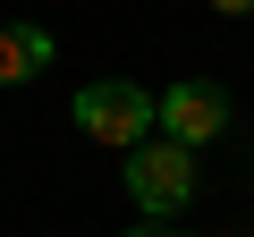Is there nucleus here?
Masks as SVG:
<instances>
[{"label":"nucleus","mask_w":254,"mask_h":237,"mask_svg":"<svg viewBox=\"0 0 254 237\" xmlns=\"http://www.w3.org/2000/svg\"><path fill=\"white\" fill-rule=\"evenodd\" d=\"M76 127L110 153H136L161 127V93H144L136 76H93V85H76Z\"/></svg>","instance_id":"1"},{"label":"nucleus","mask_w":254,"mask_h":237,"mask_svg":"<svg viewBox=\"0 0 254 237\" xmlns=\"http://www.w3.org/2000/svg\"><path fill=\"white\" fill-rule=\"evenodd\" d=\"M119 178H127V203L144 220H170L195 203V153L170 144V136H144L136 153H119Z\"/></svg>","instance_id":"2"},{"label":"nucleus","mask_w":254,"mask_h":237,"mask_svg":"<svg viewBox=\"0 0 254 237\" xmlns=\"http://www.w3.org/2000/svg\"><path fill=\"white\" fill-rule=\"evenodd\" d=\"M161 136L187 144V153H203L212 136H229V93L203 85V76H178V85L161 93Z\"/></svg>","instance_id":"3"},{"label":"nucleus","mask_w":254,"mask_h":237,"mask_svg":"<svg viewBox=\"0 0 254 237\" xmlns=\"http://www.w3.org/2000/svg\"><path fill=\"white\" fill-rule=\"evenodd\" d=\"M51 68V34L43 26H0V85H34Z\"/></svg>","instance_id":"4"},{"label":"nucleus","mask_w":254,"mask_h":237,"mask_svg":"<svg viewBox=\"0 0 254 237\" xmlns=\"http://www.w3.org/2000/svg\"><path fill=\"white\" fill-rule=\"evenodd\" d=\"M212 9H220V17H254V0H212Z\"/></svg>","instance_id":"5"},{"label":"nucleus","mask_w":254,"mask_h":237,"mask_svg":"<svg viewBox=\"0 0 254 237\" xmlns=\"http://www.w3.org/2000/svg\"><path fill=\"white\" fill-rule=\"evenodd\" d=\"M127 237H187V229H161V220H144V229H127Z\"/></svg>","instance_id":"6"}]
</instances>
